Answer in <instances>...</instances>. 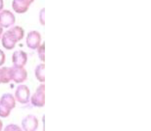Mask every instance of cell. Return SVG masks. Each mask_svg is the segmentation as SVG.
I'll return each instance as SVG.
<instances>
[{"instance_id": "5", "label": "cell", "mask_w": 151, "mask_h": 131, "mask_svg": "<svg viewBox=\"0 0 151 131\" xmlns=\"http://www.w3.org/2000/svg\"><path fill=\"white\" fill-rule=\"evenodd\" d=\"M39 121L37 117L32 114L27 115L21 122V128L23 131H37Z\"/></svg>"}, {"instance_id": "12", "label": "cell", "mask_w": 151, "mask_h": 131, "mask_svg": "<svg viewBox=\"0 0 151 131\" xmlns=\"http://www.w3.org/2000/svg\"><path fill=\"white\" fill-rule=\"evenodd\" d=\"M44 70H45V65L44 63H40L34 69V75H35L36 78L40 83H44L45 81V74H44Z\"/></svg>"}, {"instance_id": "7", "label": "cell", "mask_w": 151, "mask_h": 131, "mask_svg": "<svg viewBox=\"0 0 151 131\" xmlns=\"http://www.w3.org/2000/svg\"><path fill=\"white\" fill-rule=\"evenodd\" d=\"M11 77L12 81L15 83L22 84L27 79V71L25 68H17V67H10Z\"/></svg>"}, {"instance_id": "9", "label": "cell", "mask_w": 151, "mask_h": 131, "mask_svg": "<svg viewBox=\"0 0 151 131\" xmlns=\"http://www.w3.org/2000/svg\"><path fill=\"white\" fill-rule=\"evenodd\" d=\"M35 0H13L12 2L13 9L18 14H23L27 13L30 5Z\"/></svg>"}, {"instance_id": "8", "label": "cell", "mask_w": 151, "mask_h": 131, "mask_svg": "<svg viewBox=\"0 0 151 131\" xmlns=\"http://www.w3.org/2000/svg\"><path fill=\"white\" fill-rule=\"evenodd\" d=\"M28 60L27 54L22 50L14 51L12 56V61L14 67L17 68H24Z\"/></svg>"}, {"instance_id": "20", "label": "cell", "mask_w": 151, "mask_h": 131, "mask_svg": "<svg viewBox=\"0 0 151 131\" xmlns=\"http://www.w3.org/2000/svg\"><path fill=\"white\" fill-rule=\"evenodd\" d=\"M2 128H3V123H2V121L0 119V131L2 130Z\"/></svg>"}, {"instance_id": "2", "label": "cell", "mask_w": 151, "mask_h": 131, "mask_svg": "<svg viewBox=\"0 0 151 131\" xmlns=\"http://www.w3.org/2000/svg\"><path fill=\"white\" fill-rule=\"evenodd\" d=\"M29 102L35 107H44L45 105V85L44 83H41L37 88L36 92L30 96Z\"/></svg>"}, {"instance_id": "14", "label": "cell", "mask_w": 151, "mask_h": 131, "mask_svg": "<svg viewBox=\"0 0 151 131\" xmlns=\"http://www.w3.org/2000/svg\"><path fill=\"white\" fill-rule=\"evenodd\" d=\"M11 112H12V110L6 108V107H4V106L0 104V117L6 118V117H8L10 115Z\"/></svg>"}, {"instance_id": "1", "label": "cell", "mask_w": 151, "mask_h": 131, "mask_svg": "<svg viewBox=\"0 0 151 131\" xmlns=\"http://www.w3.org/2000/svg\"><path fill=\"white\" fill-rule=\"evenodd\" d=\"M25 35V31L23 27L19 26H14L10 29L2 33L1 37L2 47L6 50H13L16 44L21 40H23Z\"/></svg>"}, {"instance_id": "11", "label": "cell", "mask_w": 151, "mask_h": 131, "mask_svg": "<svg viewBox=\"0 0 151 131\" xmlns=\"http://www.w3.org/2000/svg\"><path fill=\"white\" fill-rule=\"evenodd\" d=\"M11 81L10 67H0V84H7Z\"/></svg>"}, {"instance_id": "19", "label": "cell", "mask_w": 151, "mask_h": 131, "mask_svg": "<svg viewBox=\"0 0 151 131\" xmlns=\"http://www.w3.org/2000/svg\"><path fill=\"white\" fill-rule=\"evenodd\" d=\"M2 33H3V28L0 26V40H1V37H2Z\"/></svg>"}, {"instance_id": "17", "label": "cell", "mask_w": 151, "mask_h": 131, "mask_svg": "<svg viewBox=\"0 0 151 131\" xmlns=\"http://www.w3.org/2000/svg\"><path fill=\"white\" fill-rule=\"evenodd\" d=\"M6 54L4 53V51L0 49V67H2V65H4L5 62H6Z\"/></svg>"}, {"instance_id": "10", "label": "cell", "mask_w": 151, "mask_h": 131, "mask_svg": "<svg viewBox=\"0 0 151 131\" xmlns=\"http://www.w3.org/2000/svg\"><path fill=\"white\" fill-rule=\"evenodd\" d=\"M0 104L10 110H13L17 106V101L13 94L5 93L0 98Z\"/></svg>"}, {"instance_id": "3", "label": "cell", "mask_w": 151, "mask_h": 131, "mask_svg": "<svg viewBox=\"0 0 151 131\" xmlns=\"http://www.w3.org/2000/svg\"><path fill=\"white\" fill-rule=\"evenodd\" d=\"M14 98L20 104H27L30 99V90L26 85L20 84L15 91Z\"/></svg>"}, {"instance_id": "6", "label": "cell", "mask_w": 151, "mask_h": 131, "mask_svg": "<svg viewBox=\"0 0 151 131\" xmlns=\"http://www.w3.org/2000/svg\"><path fill=\"white\" fill-rule=\"evenodd\" d=\"M16 23V17L11 11L2 9L0 12V26L2 28L12 27Z\"/></svg>"}, {"instance_id": "16", "label": "cell", "mask_w": 151, "mask_h": 131, "mask_svg": "<svg viewBox=\"0 0 151 131\" xmlns=\"http://www.w3.org/2000/svg\"><path fill=\"white\" fill-rule=\"evenodd\" d=\"M39 21L41 25H45V9L43 8L40 9L39 13Z\"/></svg>"}, {"instance_id": "13", "label": "cell", "mask_w": 151, "mask_h": 131, "mask_svg": "<svg viewBox=\"0 0 151 131\" xmlns=\"http://www.w3.org/2000/svg\"><path fill=\"white\" fill-rule=\"evenodd\" d=\"M37 55L40 60H41L42 63H44L45 61V43H43L38 47L37 49Z\"/></svg>"}, {"instance_id": "4", "label": "cell", "mask_w": 151, "mask_h": 131, "mask_svg": "<svg viewBox=\"0 0 151 131\" xmlns=\"http://www.w3.org/2000/svg\"><path fill=\"white\" fill-rule=\"evenodd\" d=\"M42 37L40 32L37 30H32L29 32L26 38L27 48L31 50H37L38 47L41 44Z\"/></svg>"}, {"instance_id": "15", "label": "cell", "mask_w": 151, "mask_h": 131, "mask_svg": "<svg viewBox=\"0 0 151 131\" xmlns=\"http://www.w3.org/2000/svg\"><path fill=\"white\" fill-rule=\"evenodd\" d=\"M4 131H23V130L18 125L14 124V123H10V124H8L6 127H5Z\"/></svg>"}, {"instance_id": "18", "label": "cell", "mask_w": 151, "mask_h": 131, "mask_svg": "<svg viewBox=\"0 0 151 131\" xmlns=\"http://www.w3.org/2000/svg\"><path fill=\"white\" fill-rule=\"evenodd\" d=\"M3 7H4V1L0 0V12L3 9Z\"/></svg>"}]
</instances>
